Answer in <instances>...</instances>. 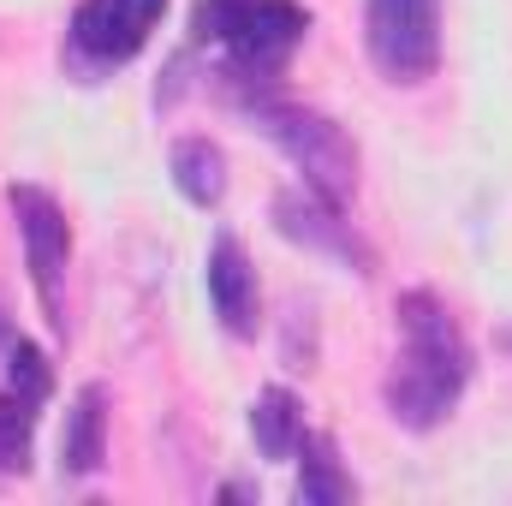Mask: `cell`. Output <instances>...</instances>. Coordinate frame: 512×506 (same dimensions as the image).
Segmentation results:
<instances>
[{
  "label": "cell",
  "instance_id": "cell-3",
  "mask_svg": "<svg viewBox=\"0 0 512 506\" xmlns=\"http://www.w3.org/2000/svg\"><path fill=\"white\" fill-rule=\"evenodd\" d=\"M239 108H245L251 126L304 173L310 191H322L328 203H352V191H358V143L334 126L328 114H316V108H304V102H286L274 84L245 90Z\"/></svg>",
  "mask_w": 512,
  "mask_h": 506
},
{
  "label": "cell",
  "instance_id": "cell-4",
  "mask_svg": "<svg viewBox=\"0 0 512 506\" xmlns=\"http://www.w3.org/2000/svg\"><path fill=\"white\" fill-rule=\"evenodd\" d=\"M161 18H167V0H78L66 24V66L84 84H96L102 72L126 66L149 48Z\"/></svg>",
  "mask_w": 512,
  "mask_h": 506
},
{
  "label": "cell",
  "instance_id": "cell-10",
  "mask_svg": "<svg viewBox=\"0 0 512 506\" xmlns=\"http://www.w3.org/2000/svg\"><path fill=\"white\" fill-rule=\"evenodd\" d=\"M167 173L191 209H221L227 203V155L209 137H179L167 155Z\"/></svg>",
  "mask_w": 512,
  "mask_h": 506
},
{
  "label": "cell",
  "instance_id": "cell-7",
  "mask_svg": "<svg viewBox=\"0 0 512 506\" xmlns=\"http://www.w3.org/2000/svg\"><path fill=\"white\" fill-rule=\"evenodd\" d=\"M340 209H346V203H328V197L310 191V185H286V191L274 197V233H280L286 245H304V251L352 268V274H376L370 239H364Z\"/></svg>",
  "mask_w": 512,
  "mask_h": 506
},
{
  "label": "cell",
  "instance_id": "cell-9",
  "mask_svg": "<svg viewBox=\"0 0 512 506\" xmlns=\"http://www.w3.org/2000/svg\"><path fill=\"white\" fill-rule=\"evenodd\" d=\"M108 459V387H78L66 429H60V471L66 477H96Z\"/></svg>",
  "mask_w": 512,
  "mask_h": 506
},
{
  "label": "cell",
  "instance_id": "cell-2",
  "mask_svg": "<svg viewBox=\"0 0 512 506\" xmlns=\"http://www.w3.org/2000/svg\"><path fill=\"white\" fill-rule=\"evenodd\" d=\"M310 12L298 0H197L191 42L221 48V84L233 96L280 84L286 60L304 48Z\"/></svg>",
  "mask_w": 512,
  "mask_h": 506
},
{
  "label": "cell",
  "instance_id": "cell-11",
  "mask_svg": "<svg viewBox=\"0 0 512 506\" xmlns=\"http://www.w3.org/2000/svg\"><path fill=\"white\" fill-rule=\"evenodd\" d=\"M251 441H256V453L274 459V465H286L298 453V441H304V405H298L292 387H262L251 399Z\"/></svg>",
  "mask_w": 512,
  "mask_h": 506
},
{
  "label": "cell",
  "instance_id": "cell-8",
  "mask_svg": "<svg viewBox=\"0 0 512 506\" xmlns=\"http://www.w3.org/2000/svg\"><path fill=\"white\" fill-rule=\"evenodd\" d=\"M203 286H209V304H215L221 328L233 340H256V322H262V310H256V268L233 233H215L209 262H203Z\"/></svg>",
  "mask_w": 512,
  "mask_h": 506
},
{
  "label": "cell",
  "instance_id": "cell-13",
  "mask_svg": "<svg viewBox=\"0 0 512 506\" xmlns=\"http://www.w3.org/2000/svg\"><path fill=\"white\" fill-rule=\"evenodd\" d=\"M0 370H6V387H12V393L48 405V393H54V370H48V358H42L24 334H12L6 322H0Z\"/></svg>",
  "mask_w": 512,
  "mask_h": 506
},
{
  "label": "cell",
  "instance_id": "cell-6",
  "mask_svg": "<svg viewBox=\"0 0 512 506\" xmlns=\"http://www.w3.org/2000/svg\"><path fill=\"white\" fill-rule=\"evenodd\" d=\"M6 209L18 221V245H24V268H30L36 304H42L48 328L66 334V298H60V286H66V262H72V221L54 203V191H42V185H12Z\"/></svg>",
  "mask_w": 512,
  "mask_h": 506
},
{
  "label": "cell",
  "instance_id": "cell-5",
  "mask_svg": "<svg viewBox=\"0 0 512 506\" xmlns=\"http://www.w3.org/2000/svg\"><path fill=\"white\" fill-rule=\"evenodd\" d=\"M364 48L387 84H423L441 66V0H364Z\"/></svg>",
  "mask_w": 512,
  "mask_h": 506
},
{
  "label": "cell",
  "instance_id": "cell-1",
  "mask_svg": "<svg viewBox=\"0 0 512 506\" xmlns=\"http://www.w3.org/2000/svg\"><path fill=\"white\" fill-rule=\"evenodd\" d=\"M393 316H399V358L382 381L387 417L411 435H429L453 417V405L471 381V346H465L453 310L423 286L399 292Z\"/></svg>",
  "mask_w": 512,
  "mask_h": 506
},
{
  "label": "cell",
  "instance_id": "cell-12",
  "mask_svg": "<svg viewBox=\"0 0 512 506\" xmlns=\"http://www.w3.org/2000/svg\"><path fill=\"white\" fill-rule=\"evenodd\" d=\"M292 459H304V471H298V506H346L352 495H358L352 477L340 471V453H334L328 435L304 429V441H298Z\"/></svg>",
  "mask_w": 512,
  "mask_h": 506
},
{
  "label": "cell",
  "instance_id": "cell-14",
  "mask_svg": "<svg viewBox=\"0 0 512 506\" xmlns=\"http://www.w3.org/2000/svg\"><path fill=\"white\" fill-rule=\"evenodd\" d=\"M36 399L0 387V471H30V441H36Z\"/></svg>",
  "mask_w": 512,
  "mask_h": 506
}]
</instances>
